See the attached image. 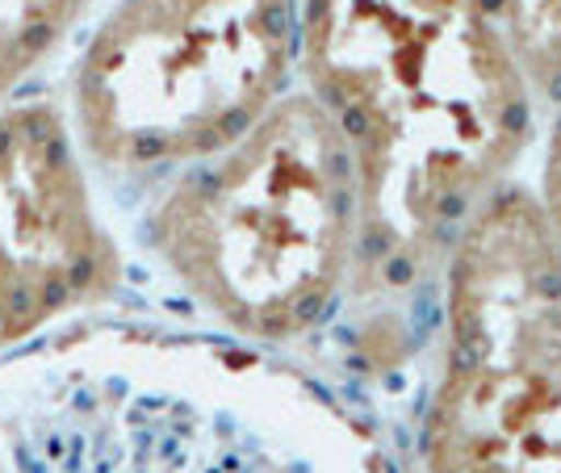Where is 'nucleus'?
<instances>
[{
    "label": "nucleus",
    "instance_id": "nucleus-1",
    "mask_svg": "<svg viewBox=\"0 0 561 473\" xmlns=\"http://www.w3.org/2000/svg\"><path fill=\"white\" fill-rule=\"evenodd\" d=\"M298 71L356 164L348 310L381 332L561 105V0H298Z\"/></svg>",
    "mask_w": 561,
    "mask_h": 473
},
{
    "label": "nucleus",
    "instance_id": "nucleus-2",
    "mask_svg": "<svg viewBox=\"0 0 561 473\" xmlns=\"http://www.w3.org/2000/svg\"><path fill=\"white\" fill-rule=\"evenodd\" d=\"M0 473H390L374 436L277 353L80 319L0 356Z\"/></svg>",
    "mask_w": 561,
    "mask_h": 473
},
{
    "label": "nucleus",
    "instance_id": "nucleus-3",
    "mask_svg": "<svg viewBox=\"0 0 561 473\" xmlns=\"http://www.w3.org/2000/svg\"><path fill=\"white\" fill-rule=\"evenodd\" d=\"M139 231L214 332L294 348L348 307L360 239L348 142L314 96L289 89L231 147L172 172Z\"/></svg>",
    "mask_w": 561,
    "mask_h": 473
},
{
    "label": "nucleus",
    "instance_id": "nucleus-4",
    "mask_svg": "<svg viewBox=\"0 0 561 473\" xmlns=\"http://www.w3.org/2000/svg\"><path fill=\"white\" fill-rule=\"evenodd\" d=\"M423 473H561V235L528 185H499L440 268Z\"/></svg>",
    "mask_w": 561,
    "mask_h": 473
},
{
    "label": "nucleus",
    "instance_id": "nucleus-5",
    "mask_svg": "<svg viewBox=\"0 0 561 473\" xmlns=\"http://www.w3.org/2000/svg\"><path fill=\"white\" fill-rule=\"evenodd\" d=\"M298 76V0H114L76 59L93 176L168 181L248 135Z\"/></svg>",
    "mask_w": 561,
    "mask_h": 473
},
{
    "label": "nucleus",
    "instance_id": "nucleus-6",
    "mask_svg": "<svg viewBox=\"0 0 561 473\" xmlns=\"http://www.w3.org/2000/svg\"><path fill=\"white\" fill-rule=\"evenodd\" d=\"M126 281L64 105L0 109V356L93 319Z\"/></svg>",
    "mask_w": 561,
    "mask_h": 473
},
{
    "label": "nucleus",
    "instance_id": "nucleus-7",
    "mask_svg": "<svg viewBox=\"0 0 561 473\" xmlns=\"http://www.w3.org/2000/svg\"><path fill=\"white\" fill-rule=\"evenodd\" d=\"M93 0H0V109L59 50Z\"/></svg>",
    "mask_w": 561,
    "mask_h": 473
},
{
    "label": "nucleus",
    "instance_id": "nucleus-8",
    "mask_svg": "<svg viewBox=\"0 0 561 473\" xmlns=\"http://www.w3.org/2000/svg\"><path fill=\"white\" fill-rule=\"evenodd\" d=\"M540 206L549 214L553 231L561 235V105L553 109V122L545 130V151H540V172H537V189Z\"/></svg>",
    "mask_w": 561,
    "mask_h": 473
}]
</instances>
